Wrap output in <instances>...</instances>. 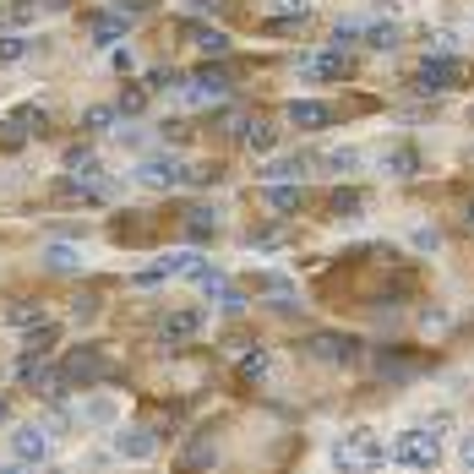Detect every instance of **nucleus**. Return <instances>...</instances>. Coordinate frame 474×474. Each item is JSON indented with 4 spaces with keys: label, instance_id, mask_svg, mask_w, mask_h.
<instances>
[{
    "label": "nucleus",
    "instance_id": "obj_36",
    "mask_svg": "<svg viewBox=\"0 0 474 474\" xmlns=\"http://www.w3.org/2000/svg\"><path fill=\"white\" fill-rule=\"evenodd\" d=\"M142 104H148V88H125V93H120V109H125V115H137Z\"/></svg>",
    "mask_w": 474,
    "mask_h": 474
},
{
    "label": "nucleus",
    "instance_id": "obj_1",
    "mask_svg": "<svg viewBox=\"0 0 474 474\" xmlns=\"http://www.w3.org/2000/svg\"><path fill=\"white\" fill-rule=\"evenodd\" d=\"M392 447L371 431V426H355L344 442H332V463H344V469H371V463H387Z\"/></svg>",
    "mask_w": 474,
    "mask_h": 474
},
{
    "label": "nucleus",
    "instance_id": "obj_16",
    "mask_svg": "<svg viewBox=\"0 0 474 474\" xmlns=\"http://www.w3.org/2000/svg\"><path fill=\"white\" fill-rule=\"evenodd\" d=\"M88 33H93V44H99V49H115V44L125 39V17L104 12V17H93V28H88Z\"/></svg>",
    "mask_w": 474,
    "mask_h": 474
},
{
    "label": "nucleus",
    "instance_id": "obj_38",
    "mask_svg": "<svg viewBox=\"0 0 474 474\" xmlns=\"http://www.w3.org/2000/svg\"><path fill=\"white\" fill-rule=\"evenodd\" d=\"M458 463H463V469H474V431H463V436H458Z\"/></svg>",
    "mask_w": 474,
    "mask_h": 474
},
{
    "label": "nucleus",
    "instance_id": "obj_11",
    "mask_svg": "<svg viewBox=\"0 0 474 474\" xmlns=\"http://www.w3.org/2000/svg\"><path fill=\"white\" fill-rule=\"evenodd\" d=\"M202 332V311H169L164 322H159V338L164 344H185V338H196Z\"/></svg>",
    "mask_w": 474,
    "mask_h": 474
},
{
    "label": "nucleus",
    "instance_id": "obj_14",
    "mask_svg": "<svg viewBox=\"0 0 474 474\" xmlns=\"http://www.w3.org/2000/svg\"><path fill=\"white\" fill-rule=\"evenodd\" d=\"M306 169H311V159H306V153H295V159H267L256 175H262V180H300Z\"/></svg>",
    "mask_w": 474,
    "mask_h": 474
},
{
    "label": "nucleus",
    "instance_id": "obj_4",
    "mask_svg": "<svg viewBox=\"0 0 474 474\" xmlns=\"http://www.w3.org/2000/svg\"><path fill=\"white\" fill-rule=\"evenodd\" d=\"M458 77H463V72H458V60H452V55H426V60H420V72H415V88H420V93H452Z\"/></svg>",
    "mask_w": 474,
    "mask_h": 474
},
{
    "label": "nucleus",
    "instance_id": "obj_33",
    "mask_svg": "<svg viewBox=\"0 0 474 474\" xmlns=\"http://www.w3.org/2000/svg\"><path fill=\"white\" fill-rule=\"evenodd\" d=\"M360 33H366V22H338V28H332V49H349Z\"/></svg>",
    "mask_w": 474,
    "mask_h": 474
},
{
    "label": "nucleus",
    "instance_id": "obj_40",
    "mask_svg": "<svg viewBox=\"0 0 474 474\" xmlns=\"http://www.w3.org/2000/svg\"><path fill=\"white\" fill-rule=\"evenodd\" d=\"M224 0H191V12H219Z\"/></svg>",
    "mask_w": 474,
    "mask_h": 474
},
{
    "label": "nucleus",
    "instance_id": "obj_2",
    "mask_svg": "<svg viewBox=\"0 0 474 474\" xmlns=\"http://www.w3.org/2000/svg\"><path fill=\"white\" fill-rule=\"evenodd\" d=\"M436 458H442V436L431 426H415L392 442V463H403V469H436Z\"/></svg>",
    "mask_w": 474,
    "mask_h": 474
},
{
    "label": "nucleus",
    "instance_id": "obj_22",
    "mask_svg": "<svg viewBox=\"0 0 474 474\" xmlns=\"http://www.w3.org/2000/svg\"><path fill=\"white\" fill-rule=\"evenodd\" d=\"M22 142H28V120H22V115H6V120H0V148L17 153Z\"/></svg>",
    "mask_w": 474,
    "mask_h": 474
},
{
    "label": "nucleus",
    "instance_id": "obj_35",
    "mask_svg": "<svg viewBox=\"0 0 474 474\" xmlns=\"http://www.w3.org/2000/svg\"><path fill=\"white\" fill-rule=\"evenodd\" d=\"M219 306H224V311H229V316H240V311H246V295H240V289H229V284H224V289H219Z\"/></svg>",
    "mask_w": 474,
    "mask_h": 474
},
{
    "label": "nucleus",
    "instance_id": "obj_37",
    "mask_svg": "<svg viewBox=\"0 0 474 474\" xmlns=\"http://www.w3.org/2000/svg\"><path fill=\"white\" fill-rule=\"evenodd\" d=\"M273 12H284V17H306L311 12V0H267Z\"/></svg>",
    "mask_w": 474,
    "mask_h": 474
},
{
    "label": "nucleus",
    "instance_id": "obj_39",
    "mask_svg": "<svg viewBox=\"0 0 474 474\" xmlns=\"http://www.w3.org/2000/svg\"><path fill=\"white\" fill-rule=\"evenodd\" d=\"M185 458H191V463H213V447H208V442H196V447H191Z\"/></svg>",
    "mask_w": 474,
    "mask_h": 474
},
{
    "label": "nucleus",
    "instance_id": "obj_28",
    "mask_svg": "<svg viewBox=\"0 0 474 474\" xmlns=\"http://www.w3.org/2000/svg\"><path fill=\"white\" fill-rule=\"evenodd\" d=\"M109 12H115V17H125V22H137V17H148V12H153V0H109Z\"/></svg>",
    "mask_w": 474,
    "mask_h": 474
},
{
    "label": "nucleus",
    "instance_id": "obj_13",
    "mask_svg": "<svg viewBox=\"0 0 474 474\" xmlns=\"http://www.w3.org/2000/svg\"><path fill=\"white\" fill-rule=\"evenodd\" d=\"M185 39H191L202 55H219V60L229 55V33H224V28H208V22H185Z\"/></svg>",
    "mask_w": 474,
    "mask_h": 474
},
{
    "label": "nucleus",
    "instance_id": "obj_8",
    "mask_svg": "<svg viewBox=\"0 0 474 474\" xmlns=\"http://www.w3.org/2000/svg\"><path fill=\"white\" fill-rule=\"evenodd\" d=\"M300 77H306V82H332V77H344V49L300 55Z\"/></svg>",
    "mask_w": 474,
    "mask_h": 474
},
{
    "label": "nucleus",
    "instance_id": "obj_25",
    "mask_svg": "<svg viewBox=\"0 0 474 474\" xmlns=\"http://www.w3.org/2000/svg\"><path fill=\"white\" fill-rule=\"evenodd\" d=\"M366 44L371 49H398V28L392 22H366Z\"/></svg>",
    "mask_w": 474,
    "mask_h": 474
},
{
    "label": "nucleus",
    "instance_id": "obj_30",
    "mask_svg": "<svg viewBox=\"0 0 474 474\" xmlns=\"http://www.w3.org/2000/svg\"><path fill=\"white\" fill-rule=\"evenodd\" d=\"M33 49V39H22V33H0V60H22Z\"/></svg>",
    "mask_w": 474,
    "mask_h": 474
},
{
    "label": "nucleus",
    "instance_id": "obj_5",
    "mask_svg": "<svg viewBox=\"0 0 474 474\" xmlns=\"http://www.w3.org/2000/svg\"><path fill=\"white\" fill-rule=\"evenodd\" d=\"M229 93V65H196V72L185 77V99H196V104H213V99H224Z\"/></svg>",
    "mask_w": 474,
    "mask_h": 474
},
{
    "label": "nucleus",
    "instance_id": "obj_6",
    "mask_svg": "<svg viewBox=\"0 0 474 474\" xmlns=\"http://www.w3.org/2000/svg\"><path fill=\"white\" fill-rule=\"evenodd\" d=\"M137 180L153 185V191H175V185H185V164L159 153V159H142V164H137Z\"/></svg>",
    "mask_w": 474,
    "mask_h": 474
},
{
    "label": "nucleus",
    "instance_id": "obj_31",
    "mask_svg": "<svg viewBox=\"0 0 474 474\" xmlns=\"http://www.w3.org/2000/svg\"><path fill=\"white\" fill-rule=\"evenodd\" d=\"M65 169H72V175H99V159L88 148H72V153H65Z\"/></svg>",
    "mask_w": 474,
    "mask_h": 474
},
{
    "label": "nucleus",
    "instance_id": "obj_7",
    "mask_svg": "<svg viewBox=\"0 0 474 474\" xmlns=\"http://www.w3.org/2000/svg\"><path fill=\"white\" fill-rule=\"evenodd\" d=\"M284 120L300 125V131H327V125H332V104H322V99H295V104L284 109Z\"/></svg>",
    "mask_w": 474,
    "mask_h": 474
},
{
    "label": "nucleus",
    "instance_id": "obj_3",
    "mask_svg": "<svg viewBox=\"0 0 474 474\" xmlns=\"http://www.w3.org/2000/svg\"><path fill=\"white\" fill-rule=\"evenodd\" d=\"M55 371H60V382H65V387H93V382H104V371H109V366H104V355H99L93 344H82V349L65 355Z\"/></svg>",
    "mask_w": 474,
    "mask_h": 474
},
{
    "label": "nucleus",
    "instance_id": "obj_34",
    "mask_svg": "<svg viewBox=\"0 0 474 474\" xmlns=\"http://www.w3.org/2000/svg\"><path fill=\"white\" fill-rule=\"evenodd\" d=\"M382 376H392V382H409V376H415V360H387V355H382Z\"/></svg>",
    "mask_w": 474,
    "mask_h": 474
},
{
    "label": "nucleus",
    "instance_id": "obj_23",
    "mask_svg": "<svg viewBox=\"0 0 474 474\" xmlns=\"http://www.w3.org/2000/svg\"><path fill=\"white\" fill-rule=\"evenodd\" d=\"M55 338H60V332H55L49 322H39V327L22 338V355H49V349H55Z\"/></svg>",
    "mask_w": 474,
    "mask_h": 474
},
{
    "label": "nucleus",
    "instance_id": "obj_15",
    "mask_svg": "<svg viewBox=\"0 0 474 474\" xmlns=\"http://www.w3.org/2000/svg\"><path fill=\"white\" fill-rule=\"evenodd\" d=\"M202 262H208V256H196V251H175V256H164V262H159V273H164V279H196V273H202Z\"/></svg>",
    "mask_w": 474,
    "mask_h": 474
},
{
    "label": "nucleus",
    "instance_id": "obj_12",
    "mask_svg": "<svg viewBox=\"0 0 474 474\" xmlns=\"http://www.w3.org/2000/svg\"><path fill=\"white\" fill-rule=\"evenodd\" d=\"M44 267L49 273H82V246H72V240L44 246Z\"/></svg>",
    "mask_w": 474,
    "mask_h": 474
},
{
    "label": "nucleus",
    "instance_id": "obj_29",
    "mask_svg": "<svg viewBox=\"0 0 474 474\" xmlns=\"http://www.w3.org/2000/svg\"><path fill=\"white\" fill-rule=\"evenodd\" d=\"M322 164H327V169H332V175H349V169H355V164H360V153H355V148H332V153H327V159H322Z\"/></svg>",
    "mask_w": 474,
    "mask_h": 474
},
{
    "label": "nucleus",
    "instance_id": "obj_20",
    "mask_svg": "<svg viewBox=\"0 0 474 474\" xmlns=\"http://www.w3.org/2000/svg\"><path fill=\"white\" fill-rule=\"evenodd\" d=\"M267 208H273V213H295V208H300V185H279V180H267Z\"/></svg>",
    "mask_w": 474,
    "mask_h": 474
},
{
    "label": "nucleus",
    "instance_id": "obj_18",
    "mask_svg": "<svg viewBox=\"0 0 474 474\" xmlns=\"http://www.w3.org/2000/svg\"><path fill=\"white\" fill-rule=\"evenodd\" d=\"M360 208H366V196H360L355 185H349V191H332V196H327V213H332V219H360Z\"/></svg>",
    "mask_w": 474,
    "mask_h": 474
},
{
    "label": "nucleus",
    "instance_id": "obj_19",
    "mask_svg": "<svg viewBox=\"0 0 474 474\" xmlns=\"http://www.w3.org/2000/svg\"><path fill=\"white\" fill-rule=\"evenodd\" d=\"M387 175H392V180H415V175H420V153H415V148H392V153H387Z\"/></svg>",
    "mask_w": 474,
    "mask_h": 474
},
{
    "label": "nucleus",
    "instance_id": "obj_42",
    "mask_svg": "<svg viewBox=\"0 0 474 474\" xmlns=\"http://www.w3.org/2000/svg\"><path fill=\"white\" fill-rule=\"evenodd\" d=\"M463 219H469V229H474V202H469V213H463Z\"/></svg>",
    "mask_w": 474,
    "mask_h": 474
},
{
    "label": "nucleus",
    "instance_id": "obj_9",
    "mask_svg": "<svg viewBox=\"0 0 474 474\" xmlns=\"http://www.w3.org/2000/svg\"><path fill=\"white\" fill-rule=\"evenodd\" d=\"M311 355L316 360H327V366H349L360 349H355V338H338V332H316L311 338Z\"/></svg>",
    "mask_w": 474,
    "mask_h": 474
},
{
    "label": "nucleus",
    "instance_id": "obj_27",
    "mask_svg": "<svg viewBox=\"0 0 474 474\" xmlns=\"http://www.w3.org/2000/svg\"><path fill=\"white\" fill-rule=\"evenodd\" d=\"M6 322H12V327H28V322H44V306H39V300H17V306L6 311Z\"/></svg>",
    "mask_w": 474,
    "mask_h": 474
},
{
    "label": "nucleus",
    "instance_id": "obj_21",
    "mask_svg": "<svg viewBox=\"0 0 474 474\" xmlns=\"http://www.w3.org/2000/svg\"><path fill=\"white\" fill-rule=\"evenodd\" d=\"M240 142H246L251 153H267V148H273V125H267V120H246V125H240Z\"/></svg>",
    "mask_w": 474,
    "mask_h": 474
},
{
    "label": "nucleus",
    "instance_id": "obj_10",
    "mask_svg": "<svg viewBox=\"0 0 474 474\" xmlns=\"http://www.w3.org/2000/svg\"><path fill=\"white\" fill-rule=\"evenodd\" d=\"M44 452H49V436H44L39 426H17V431H12V458H17V463H39Z\"/></svg>",
    "mask_w": 474,
    "mask_h": 474
},
{
    "label": "nucleus",
    "instance_id": "obj_17",
    "mask_svg": "<svg viewBox=\"0 0 474 474\" xmlns=\"http://www.w3.org/2000/svg\"><path fill=\"white\" fill-rule=\"evenodd\" d=\"M153 447H159V442H153L148 431H120V436H115V452H120V458H153Z\"/></svg>",
    "mask_w": 474,
    "mask_h": 474
},
{
    "label": "nucleus",
    "instance_id": "obj_41",
    "mask_svg": "<svg viewBox=\"0 0 474 474\" xmlns=\"http://www.w3.org/2000/svg\"><path fill=\"white\" fill-rule=\"evenodd\" d=\"M6 420H12V403H6V398H0V426H6Z\"/></svg>",
    "mask_w": 474,
    "mask_h": 474
},
{
    "label": "nucleus",
    "instance_id": "obj_24",
    "mask_svg": "<svg viewBox=\"0 0 474 474\" xmlns=\"http://www.w3.org/2000/svg\"><path fill=\"white\" fill-rule=\"evenodd\" d=\"M185 229H191V240H208V235L219 229V219H213L208 208H185Z\"/></svg>",
    "mask_w": 474,
    "mask_h": 474
},
{
    "label": "nucleus",
    "instance_id": "obj_26",
    "mask_svg": "<svg viewBox=\"0 0 474 474\" xmlns=\"http://www.w3.org/2000/svg\"><path fill=\"white\" fill-rule=\"evenodd\" d=\"M267 366H273V360H267V349L240 355V376H246V382H262V376H267Z\"/></svg>",
    "mask_w": 474,
    "mask_h": 474
},
{
    "label": "nucleus",
    "instance_id": "obj_43",
    "mask_svg": "<svg viewBox=\"0 0 474 474\" xmlns=\"http://www.w3.org/2000/svg\"><path fill=\"white\" fill-rule=\"evenodd\" d=\"M469 115H474V109H469Z\"/></svg>",
    "mask_w": 474,
    "mask_h": 474
},
{
    "label": "nucleus",
    "instance_id": "obj_32",
    "mask_svg": "<svg viewBox=\"0 0 474 474\" xmlns=\"http://www.w3.org/2000/svg\"><path fill=\"white\" fill-rule=\"evenodd\" d=\"M82 125H88V131H109V125H115V109H109V104H93V109L82 115Z\"/></svg>",
    "mask_w": 474,
    "mask_h": 474
}]
</instances>
